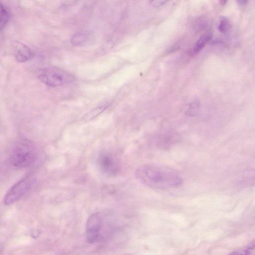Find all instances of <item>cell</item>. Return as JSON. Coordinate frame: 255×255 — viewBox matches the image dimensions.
Returning a JSON list of instances; mask_svg holds the SVG:
<instances>
[{
  "label": "cell",
  "instance_id": "obj_1",
  "mask_svg": "<svg viewBox=\"0 0 255 255\" xmlns=\"http://www.w3.org/2000/svg\"><path fill=\"white\" fill-rule=\"evenodd\" d=\"M137 179L146 186L157 190L179 187L182 184L181 177L171 169L153 165H143L135 173Z\"/></svg>",
  "mask_w": 255,
  "mask_h": 255
},
{
  "label": "cell",
  "instance_id": "obj_4",
  "mask_svg": "<svg viewBox=\"0 0 255 255\" xmlns=\"http://www.w3.org/2000/svg\"><path fill=\"white\" fill-rule=\"evenodd\" d=\"M34 180L27 177L18 182L8 191L4 197L6 205H10L20 199L28 193L33 188Z\"/></svg>",
  "mask_w": 255,
  "mask_h": 255
},
{
  "label": "cell",
  "instance_id": "obj_8",
  "mask_svg": "<svg viewBox=\"0 0 255 255\" xmlns=\"http://www.w3.org/2000/svg\"><path fill=\"white\" fill-rule=\"evenodd\" d=\"M10 18V14L8 10L3 4L0 2V31L7 25Z\"/></svg>",
  "mask_w": 255,
  "mask_h": 255
},
{
  "label": "cell",
  "instance_id": "obj_12",
  "mask_svg": "<svg viewBox=\"0 0 255 255\" xmlns=\"http://www.w3.org/2000/svg\"><path fill=\"white\" fill-rule=\"evenodd\" d=\"M230 28V22L225 17L221 18L218 26V29L221 33H227Z\"/></svg>",
  "mask_w": 255,
  "mask_h": 255
},
{
  "label": "cell",
  "instance_id": "obj_2",
  "mask_svg": "<svg viewBox=\"0 0 255 255\" xmlns=\"http://www.w3.org/2000/svg\"><path fill=\"white\" fill-rule=\"evenodd\" d=\"M38 157V150L34 144L28 140H21L12 147L8 161L9 164L15 168H26L33 165Z\"/></svg>",
  "mask_w": 255,
  "mask_h": 255
},
{
  "label": "cell",
  "instance_id": "obj_16",
  "mask_svg": "<svg viewBox=\"0 0 255 255\" xmlns=\"http://www.w3.org/2000/svg\"><path fill=\"white\" fill-rule=\"evenodd\" d=\"M237 2L240 4V5H246L248 1H243V0H242V1H238Z\"/></svg>",
  "mask_w": 255,
  "mask_h": 255
},
{
  "label": "cell",
  "instance_id": "obj_17",
  "mask_svg": "<svg viewBox=\"0 0 255 255\" xmlns=\"http://www.w3.org/2000/svg\"><path fill=\"white\" fill-rule=\"evenodd\" d=\"M2 171V166L0 165V175L1 174Z\"/></svg>",
  "mask_w": 255,
  "mask_h": 255
},
{
  "label": "cell",
  "instance_id": "obj_7",
  "mask_svg": "<svg viewBox=\"0 0 255 255\" xmlns=\"http://www.w3.org/2000/svg\"><path fill=\"white\" fill-rule=\"evenodd\" d=\"M14 56L20 62H25L31 59L34 54L26 44L17 42L14 46Z\"/></svg>",
  "mask_w": 255,
  "mask_h": 255
},
{
  "label": "cell",
  "instance_id": "obj_11",
  "mask_svg": "<svg viewBox=\"0 0 255 255\" xmlns=\"http://www.w3.org/2000/svg\"><path fill=\"white\" fill-rule=\"evenodd\" d=\"M229 255H255V242L250 243L246 249L234 251Z\"/></svg>",
  "mask_w": 255,
  "mask_h": 255
},
{
  "label": "cell",
  "instance_id": "obj_5",
  "mask_svg": "<svg viewBox=\"0 0 255 255\" xmlns=\"http://www.w3.org/2000/svg\"><path fill=\"white\" fill-rule=\"evenodd\" d=\"M97 163L101 172L107 176H114L119 171V164L117 157L109 152L102 151L99 153Z\"/></svg>",
  "mask_w": 255,
  "mask_h": 255
},
{
  "label": "cell",
  "instance_id": "obj_9",
  "mask_svg": "<svg viewBox=\"0 0 255 255\" xmlns=\"http://www.w3.org/2000/svg\"><path fill=\"white\" fill-rule=\"evenodd\" d=\"M212 37V35L210 32L202 36L196 43L193 53L196 54L199 53L204 47L206 44L211 39Z\"/></svg>",
  "mask_w": 255,
  "mask_h": 255
},
{
  "label": "cell",
  "instance_id": "obj_3",
  "mask_svg": "<svg viewBox=\"0 0 255 255\" xmlns=\"http://www.w3.org/2000/svg\"><path fill=\"white\" fill-rule=\"evenodd\" d=\"M39 79L52 87H58L72 83L75 78L71 74L59 68L44 67L39 69Z\"/></svg>",
  "mask_w": 255,
  "mask_h": 255
},
{
  "label": "cell",
  "instance_id": "obj_13",
  "mask_svg": "<svg viewBox=\"0 0 255 255\" xmlns=\"http://www.w3.org/2000/svg\"><path fill=\"white\" fill-rule=\"evenodd\" d=\"M108 106L107 104H104L101 105L96 109H94L87 115V118L91 119L92 118L97 117L98 115L102 112L105 109H106Z\"/></svg>",
  "mask_w": 255,
  "mask_h": 255
},
{
  "label": "cell",
  "instance_id": "obj_10",
  "mask_svg": "<svg viewBox=\"0 0 255 255\" xmlns=\"http://www.w3.org/2000/svg\"><path fill=\"white\" fill-rule=\"evenodd\" d=\"M88 39V35L84 33L77 34L72 39V43L74 45H82L84 44Z\"/></svg>",
  "mask_w": 255,
  "mask_h": 255
},
{
  "label": "cell",
  "instance_id": "obj_14",
  "mask_svg": "<svg viewBox=\"0 0 255 255\" xmlns=\"http://www.w3.org/2000/svg\"><path fill=\"white\" fill-rule=\"evenodd\" d=\"M199 108V103L197 102H194L190 106L187 113L191 116L195 115L197 112Z\"/></svg>",
  "mask_w": 255,
  "mask_h": 255
},
{
  "label": "cell",
  "instance_id": "obj_15",
  "mask_svg": "<svg viewBox=\"0 0 255 255\" xmlns=\"http://www.w3.org/2000/svg\"><path fill=\"white\" fill-rule=\"evenodd\" d=\"M166 2L167 1H151L150 3L155 7H159L164 5Z\"/></svg>",
  "mask_w": 255,
  "mask_h": 255
},
{
  "label": "cell",
  "instance_id": "obj_6",
  "mask_svg": "<svg viewBox=\"0 0 255 255\" xmlns=\"http://www.w3.org/2000/svg\"><path fill=\"white\" fill-rule=\"evenodd\" d=\"M102 228L101 217L99 214L91 216L88 219L86 226V237L91 243L100 239Z\"/></svg>",
  "mask_w": 255,
  "mask_h": 255
}]
</instances>
